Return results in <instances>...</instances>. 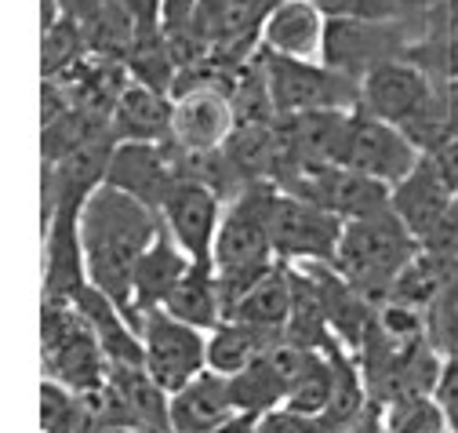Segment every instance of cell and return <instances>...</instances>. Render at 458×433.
I'll return each mask as SVG.
<instances>
[{"label": "cell", "mask_w": 458, "mask_h": 433, "mask_svg": "<svg viewBox=\"0 0 458 433\" xmlns=\"http://www.w3.org/2000/svg\"><path fill=\"white\" fill-rule=\"evenodd\" d=\"M157 230L160 215L109 183H102L81 208V248L88 262V277L131 320V277Z\"/></svg>", "instance_id": "1"}, {"label": "cell", "mask_w": 458, "mask_h": 433, "mask_svg": "<svg viewBox=\"0 0 458 433\" xmlns=\"http://www.w3.org/2000/svg\"><path fill=\"white\" fill-rule=\"evenodd\" d=\"M269 193L273 183H251L233 200H225L218 237H215V269L222 281L225 313L237 306V299L280 262L273 251L269 233Z\"/></svg>", "instance_id": "2"}, {"label": "cell", "mask_w": 458, "mask_h": 433, "mask_svg": "<svg viewBox=\"0 0 458 433\" xmlns=\"http://www.w3.org/2000/svg\"><path fill=\"white\" fill-rule=\"evenodd\" d=\"M419 251H422V241L389 204L375 215L346 223L331 266L350 284H357L371 302H386L396 277L415 262Z\"/></svg>", "instance_id": "3"}, {"label": "cell", "mask_w": 458, "mask_h": 433, "mask_svg": "<svg viewBox=\"0 0 458 433\" xmlns=\"http://www.w3.org/2000/svg\"><path fill=\"white\" fill-rule=\"evenodd\" d=\"M360 106L368 114L404 128L422 153H429L440 139H447L451 110L437 95L429 70L411 55H400V59L375 66L360 81Z\"/></svg>", "instance_id": "4"}, {"label": "cell", "mask_w": 458, "mask_h": 433, "mask_svg": "<svg viewBox=\"0 0 458 433\" xmlns=\"http://www.w3.org/2000/svg\"><path fill=\"white\" fill-rule=\"evenodd\" d=\"M40 361L44 375L84 394L106 383V353L88 317L63 299H40Z\"/></svg>", "instance_id": "5"}, {"label": "cell", "mask_w": 458, "mask_h": 433, "mask_svg": "<svg viewBox=\"0 0 458 433\" xmlns=\"http://www.w3.org/2000/svg\"><path fill=\"white\" fill-rule=\"evenodd\" d=\"M266 88L273 98L276 117H299L320 110H357L360 106V81L331 70L327 63L284 59L262 47Z\"/></svg>", "instance_id": "6"}, {"label": "cell", "mask_w": 458, "mask_h": 433, "mask_svg": "<svg viewBox=\"0 0 458 433\" xmlns=\"http://www.w3.org/2000/svg\"><path fill=\"white\" fill-rule=\"evenodd\" d=\"M346 223L331 215L327 208L273 186L269 193V233L273 251L288 266H313V262H335L338 241Z\"/></svg>", "instance_id": "7"}, {"label": "cell", "mask_w": 458, "mask_h": 433, "mask_svg": "<svg viewBox=\"0 0 458 433\" xmlns=\"http://www.w3.org/2000/svg\"><path fill=\"white\" fill-rule=\"evenodd\" d=\"M422 157L426 153L415 146V139L404 128H396V124L368 114L364 106H357L346 121V139H342L338 165H346L368 179H378L393 190L422 165Z\"/></svg>", "instance_id": "8"}, {"label": "cell", "mask_w": 458, "mask_h": 433, "mask_svg": "<svg viewBox=\"0 0 458 433\" xmlns=\"http://www.w3.org/2000/svg\"><path fill=\"white\" fill-rule=\"evenodd\" d=\"M139 335L146 371L167 394L182 390L190 378H197L208 368V332L171 317L167 310H146L139 317Z\"/></svg>", "instance_id": "9"}, {"label": "cell", "mask_w": 458, "mask_h": 433, "mask_svg": "<svg viewBox=\"0 0 458 433\" xmlns=\"http://www.w3.org/2000/svg\"><path fill=\"white\" fill-rule=\"evenodd\" d=\"M171 110V146L186 157L218 153L237 132L233 95L225 84H179Z\"/></svg>", "instance_id": "10"}, {"label": "cell", "mask_w": 458, "mask_h": 433, "mask_svg": "<svg viewBox=\"0 0 458 433\" xmlns=\"http://www.w3.org/2000/svg\"><path fill=\"white\" fill-rule=\"evenodd\" d=\"M280 190H292L320 208H327L331 215H338L342 223L350 219H364L382 208L393 204V190L378 179H368L346 165H320V168H306L292 179L276 183Z\"/></svg>", "instance_id": "11"}, {"label": "cell", "mask_w": 458, "mask_h": 433, "mask_svg": "<svg viewBox=\"0 0 458 433\" xmlns=\"http://www.w3.org/2000/svg\"><path fill=\"white\" fill-rule=\"evenodd\" d=\"M408 55V37L389 22H350V19H331L327 22V44H324V63L353 81H364L375 66Z\"/></svg>", "instance_id": "12"}, {"label": "cell", "mask_w": 458, "mask_h": 433, "mask_svg": "<svg viewBox=\"0 0 458 433\" xmlns=\"http://www.w3.org/2000/svg\"><path fill=\"white\" fill-rule=\"evenodd\" d=\"M179 179H182V165H179V149L171 142H117L106 172L109 186L131 193L157 215Z\"/></svg>", "instance_id": "13"}, {"label": "cell", "mask_w": 458, "mask_h": 433, "mask_svg": "<svg viewBox=\"0 0 458 433\" xmlns=\"http://www.w3.org/2000/svg\"><path fill=\"white\" fill-rule=\"evenodd\" d=\"M222 211H225L222 193H215L208 183L193 175H182L160 204V226L179 241V248L190 259H211Z\"/></svg>", "instance_id": "14"}, {"label": "cell", "mask_w": 458, "mask_h": 433, "mask_svg": "<svg viewBox=\"0 0 458 433\" xmlns=\"http://www.w3.org/2000/svg\"><path fill=\"white\" fill-rule=\"evenodd\" d=\"M302 269L310 274V281L317 288V299H320V310L327 317L331 335L346 350L360 353L371 324H375L378 302H371L357 284H350L331 262H313V266H302Z\"/></svg>", "instance_id": "15"}, {"label": "cell", "mask_w": 458, "mask_h": 433, "mask_svg": "<svg viewBox=\"0 0 458 433\" xmlns=\"http://www.w3.org/2000/svg\"><path fill=\"white\" fill-rule=\"evenodd\" d=\"M454 200H458V190L433 165V157H422V165L400 186H393V211L411 226V233L422 241V248L437 237V230L444 226Z\"/></svg>", "instance_id": "16"}, {"label": "cell", "mask_w": 458, "mask_h": 433, "mask_svg": "<svg viewBox=\"0 0 458 433\" xmlns=\"http://www.w3.org/2000/svg\"><path fill=\"white\" fill-rule=\"evenodd\" d=\"M327 22L317 0H280L262 22V47L284 59L324 63Z\"/></svg>", "instance_id": "17"}, {"label": "cell", "mask_w": 458, "mask_h": 433, "mask_svg": "<svg viewBox=\"0 0 458 433\" xmlns=\"http://www.w3.org/2000/svg\"><path fill=\"white\" fill-rule=\"evenodd\" d=\"M237 415L229 378L208 368L171 394V433H218Z\"/></svg>", "instance_id": "18"}, {"label": "cell", "mask_w": 458, "mask_h": 433, "mask_svg": "<svg viewBox=\"0 0 458 433\" xmlns=\"http://www.w3.org/2000/svg\"><path fill=\"white\" fill-rule=\"evenodd\" d=\"M190 262L193 259L179 248V241L160 226L153 244L146 248V255L135 266V277H131V313H135V324H139V317L146 310H160L167 302V295L175 292V284L182 281Z\"/></svg>", "instance_id": "19"}, {"label": "cell", "mask_w": 458, "mask_h": 433, "mask_svg": "<svg viewBox=\"0 0 458 433\" xmlns=\"http://www.w3.org/2000/svg\"><path fill=\"white\" fill-rule=\"evenodd\" d=\"M292 306H295V284H292V266L276 262L266 277H259L241 299L237 306L225 313V320H241L251 324L269 339H284L292 320Z\"/></svg>", "instance_id": "20"}, {"label": "cell", "mask_w": 458, "mask_h": 433, "mask_svg": "<svg viewBox=\"0 0 458 433\" xmlns=\"http://www.w3.org/2000/svg\"><path fill=\"white\" fill-rule=\"evenodd\" d=\"M171 110H175L171 95L131 81L113 106L109 128L117 142H171Z\"/></svg>", "instance_id": "21"}, {"label": "cell", "mask_w": 458, "mask_h": 433, "mask_svg": "<svg viewBox=\"0 0 458 433\" xmlns=\"http://www.w3.org/2000/svg\"><path fill=\"white\" fill-rule=\"evenodd\" d=\"M171 317H179L200 332H211L225 320V299H222V281L215 259H193L190 269L182 274V281L175 284V292L167 295V302L160 306Z\"/></svg>", "instance_id": "22"}, {"label": "cell", "mask_w": 458, "mask_h": 433, "mask_svg": "<svg viewBox=\"0 0 458 433\" xmlns=\"http://www.w3.org/2000/svg\"><path fill=\"white\" fill-rule=\"evenodd\" d=\"M124 66L131 73L135 84H146V88H157L164 95H175L179 88V59H175V51H171V40L160 30H135V40L128 47V55H124Z\"/></svg>", "instance_id": "23"}, {"label": "cell", "mask_w": 458, "mask_h": 433, "mask_svg": "<svg viewBox=\"0 0 458 433\" xmlns=\"http://www.w3.org/2000/svg\"><path fill=\"white\" fill-rule=\"evenodd\" d=\"M269 335H262L251 324L241 320H222L218 328L208 332V371H218L225 378L241 375L248 364H255L269 350Z\"/></svg>", "instance_id": "24"}, {"label": "cell", "mask_w": 458, "mask_h": 433, "mask_svg": "<svg viewBox=\"0 0 458 433\" xmlns=\"http://www.w3.org/2000/svg\"><path fill=\"white\" fill-rule=\"evenodd\" d=\"M229 390H233V404L241 415L259 419L269 408L284 404V397H288V378L280 375V368L269 361V353H262L255 364H248L241 375L229 378Z\"/></svg>", "instance_id": "25"}, {"label": "cell", "mask_w": 458, "mask_h": 433, "mask_svg": "<svg viewBox=\"0 0 458 433\" xmlns=\"http://www.w3.org/2000/svg\"><path fill=\"white\" fill-rule=\"evenodd\" d=\"M95 55L91 51V40L84 33L81 22H73L70 15H63L55 26L44 30L40 37V73L44 81H59V77H70L81 63H88Z\"/></svg>", "instance_id": "26"}, {"label": "cell", "mask_w": 458, "mask_h": 433, "mask_svg": "<svg viewBox=\"0 0 458 433\" xmlns=\"http://www.w3.org/2000/svg\"><path fill=\"white\" fill-rule=\"evenodd\" d=\"M378 408L389 433H454L437 397H400Z\"/></svg>", "instance_id": "27"}, {"label": "cell", "mask_w": 458, "mask_h": 433, "mask_svg": "<svg viewBox=\"0 0 458 433\" xmlns=\"http://www.w3.org/2000/svg\"><path fill=\"white\" fill-rule=\"evenodd\" d=\"M81 394L70 390L59 378H40V404H37V419H40V433H81Z\"/></svg>", "instance_id": "28"}, {"label": "cell", "mask_w": 458, "mask_h": 433, "mask_svg": "<svg viewBox=\"0 0 458 433\" xmlns=\"http://www.w3.org/2000/svg\"><path fill=\"white\" fill-rule=\"evenodd\" d=\"M429 339L444 357H458V277L429 306Z\"/></svg>", "instance_id": "29"}, {"label": "cell", "mask_w": 458, "mask_h": 433, "mask_svg": "<svg viewBox=\"0 0 458 433\" xmlns=\"http://www.w3.org/2000/svg\"><path fill=\"white\" fill-rule=\"evenodd\" d=\"M327 19H350V22H389L400 12V0H317Z\"/></svg>", "instance_id": "30"}, {"label": "cell", "mask_w": 458, "mask_h": 433, "mask_svg": "<svg viewBox=\"0 0 458 433\" xmlns=\"http://www.w3.org/2000/svg\"><path fill=\"white\" fill-rule=\"evenodd\" d=\"M255 433H335L324 415H310L288 404H276L255 419Z\"/></svg>", "instance_id": "31"}, {"label": "cell", "mask_w": 458, "mask_h": 433, "mask_svg": "<svg viewBox=\"0 0 458 433\" xmlns=\"http://www.w3.org/2000/svg\"><path fill=\"white\" fill-rule=\"evenodd\" d=\"M433 397L440 401V408H444L447 419H451V429L458 433V357H447V361H444V375H440Z\"/></svg>", "instance_id": "32"}, {"label": "cell", "mask_w": 458, "mask_h": 433, "mask_svg": "<svg viewBox=\"0 0 458 433\" xmlns=\"http://www.w3.org/2000/svg\"><path fill=\"white\" fill-rule=\"evenodd\" d=\"M121 4L135 19V30H160L164 26V0H121Z\"/></svg>", "instance_id": "33"}, {"label": "cell", "mask_w": 458, "mask_h": 433, "mask_svg": "<svg viewBox=\"0 0 458 433\" xmlns=\"http://www.w3.org/2000/svg\"><path fill=\"white\" fill-rule=\"evenodd\" d=\"M109 4V0H59V8H63V15H70L73 22H81L84 30L102 15V8Z\"/></svg>", "instance_id": "34"}, {"label": "cell", "mask_w": 458, "mask_h": 433, "mask_svg": "<svg viewBox=\"0 0 458 433\" xmlns=\"http://www.w3.org/2000/svg\"><path fill=\"white\" fill-rule=\"evenodd\" d=\"M218 433H255V419H248V415H237L233 422H229L225 429H218Z\"/></svg>", "instance_id": "35"}, {"label": "cell", "mask_w": 458, "mask_h": 433, "mask_svg": "<svg viewBox=\"0 0 458 433\" xmlns=\"http://www.w3.org/2000/svg\"><path fill=\"white\" fill-rule=\"evenodd\" d=\"M102 433H153V429H139V426H113V429H102Z\"/></svg>", "instance_id": "36"}, {"label": "cell", "mask_w": 458, "mask_h": 433, "mask_svg": "<svg viewBox=\"0 0 458 433\" xmlns=\"http://www.w3.org/2000/svg\"><path fill=\"white\" fill-rule=\"evenodd\" d=\"M262 4H266V8H269V12H273V8H276V4H280V0H262Z\"/></svg>", "instance_id": "37"}]
</instances>
